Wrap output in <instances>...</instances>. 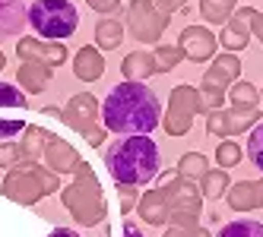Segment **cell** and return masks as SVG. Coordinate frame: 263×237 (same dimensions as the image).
I'll return each mask as SVG.
<instances>
[{
  "label": "cell",
  "instance_id": "obj_14",
  "mask_svg": "<svg viewBox=\"0 0 263 237\" xmlns=\"http://www.w3.org/2000/svg\"><path fill=\"white\" fill-rule=\"evenodd\" d=\"M42 165L48 171H54V174H77L80 165H83V158H80V152L73 149L67 139L51 133L48 142H45V152H42Z\"/></svg>",
  "mask_w": 263,
  "mask_h": 237
},
{
  "label": "cell",
  "instance_id": "obj_12",
  "mask_svg": "<svg viewBox=\"0 0 263 237\" xmlns=\"http://www.w3.org/2000/svg\"><path fill=\"white\" fill-rule=\"evenodd\" d=\"M16 57L20 60H35V63H45L51 70H58L70 60V51L64 41H42V38H16Z\"/></svg>",
  "mask_w": 263,
  "mask_h": 237
},
{
  "label": "cell",
  "instance_id": "obj_3",
  "mask_svg": "<svg viewBox=\"0 0 263 237\" xmlns=\"http://www.w3.org/2000/svg\"><path fill=\"white\" fill-rule=\"evenodd\" d=\"M61 203L73 215V222L83 225V228H96V225L105 222V215H108L105 193H102V184H99L96 171L89 168V161H83L70 184L61 187Z\"/></svg>",
  "mask_w": 263,
  "mask_h": 237
},
{
  "label": "cell",
  "instance_id": "obj_21",
  "mask_svg": "<svg viewBox=\"0 0 263 237\" xmlns=\"http://www.w3.org/2000/svg\"><path fill=\"white\" fill-rule=\"evenodd\" d=\"M92 35H96V48L99 51H115L124 41V26H121V19H115V16H99Z\"/></svg>",
  "mask_w": 263,
  "mask_h": 237
},
{
  "label": "cell",
  "instance_id": "obj_18",
  "mask_svg": "<svg viewBox=\"0 0 263 237\" xmlns=\"http://www.w3.org/2000/svg\"><path fill=\"white\" fill-rule=\"evenodd\" d=\"M29 23L26 0H0V41L16 38Z\"/></svg>",
  "mask_w": 263,
  "mask_h": 237
},
{
  "label": "cell",
  "instance_id": "obj_6",
  "mask_svg": "<svg viewBox=\"0 0 263 237\" xmlns=\"http://www.w3.org/2000/svg\"><path fill=\"white\" fill-rule=\"evenodd\" d=\"M241 76V60L238 54H229L222 51L213 57L210 70L203 73V82L197 85V92L203 98V111H219V107H225V95H229V85H235Z\"/></svg>",
  "mask_w": 263,
  "mask_h": 237
},
{
  "label": "cell",
  "instance_id": "obj_27",
  "mask_svg": "<svg viewBox=\"0 0 263 237\" xmlns=\"http://www.w3.org/2000/svg\"><path fill=\"white\" fill-rule=\"evenodd\" d=\"M153 60H156V73H172V70L184 60V54H181L178 45H156Z\"/></svg>",
  "mask_w": 263,
  "mask_h": 237
},
{
  "label": "cell",
  "instance_id": "obj_13",
  "mask_svg": "<svg viewBox=\"0 0 263 237\" xmlns=\"http://www.w3.org/2000/svg\"><path fill=\"white\" fill-rule=\"evenodd\" d=\"M178 48L184 54V60L203 63V60H213L216 57L219 38H216V32H210L206 26H187L181 32V38H178Z\"/></svg>",
  "mask_w": 263,
  "mask_h": 237
},
{
  "label": "cell",
  "instance_id": "obj_10",
  "mask_svg": "<svg viewBox=\"0 0 263 237\" xmlns=\"http://www.w3.org/2000/svg\"><path fill=\"white\" fill-rule=\"evenodd\" d=\"M168 23H172V16L162 13L153 0H130L127 4V32L143 45H159Z\"/></svg>",
  "mask_w": 263,
  "mask_h": 237
},
{
  "label": "cell",
  "instance_id": "obj_45",
  "mask_svg": "<svg viewBox=\"0 0 263 237\" xmlns=\"http://www.w3.org/2000/svg\"><path fill=\"white\" fill-rule=\"evenodd\" d=\"M260 104H263V89H260Z\"/></svg>",
  "mask_w": 263,
  "mask_h": 237
},
{
  "label": "cell",
  "instance_id": "obj_8",
  "mask_svg": "<svg viewBox=\"0 0 263 237\" xmlns=\"http://www.w3.org/2000/svg\"><path fill=\"white\" fill-rule=\"evenodd\" d=\"M197 114H203V98L197 92V85H175L168 95V107L162 111V126L168 136H187L191 126L197 120Z\"/></svg>",
  "mask_w": 263,
  "mask_h": 237
},
{
  "label": "cell",
  "instance_id": "obj_44",
  "mask_svg": "<svg viewBox=\"0 0 263 237\" xmlns=\"http://www.w3.org/2000/svg\"><path fill=\"white\" fill-rule=\"evenodd\" d=\"M197 237H210V234H206V231H203V228H200V231H197Z\"/></svg>",
  "mask_w": 263,
  "mask_h": 237
},
{
  "label": "cell",
  "instance_id": "obj_4",
  "mask_svg": "<svg viewBox=\"0 0 263 237\" xmlns=\"http://www.w3.org/2000/svg\"><path fill=\"white\" fill-rule=\"evenodd\" d=\"M61 187H64V184H61V174L48 171L42 161H39V165H23V168L7 171L4 184H0V193H4L10 203L35 206V203H42L45 196L58 193Z\"/></svg>",
  "mask_w": 263,
  "mask_h": 237
},
{
  "label": "cell",
  "instance_id": "obj_41",
  "mask_svg": "<svg viewBox=\"0 0 263 237\" xmlns=\"http://www.w3.org/2000/svg\"><path fill=\"white\" fill-rule=\"evenodd\" d=\"M42 114H48V117H61V107H54V104H45V107H42Z\"/></svg>",
  "mask_w": 263,
  "mask_h": 237
},
{
  "label": "cell",
  "instance_id": "obj_43",
  "mask_svg": "<svg viewBox=\"0 0 263 237\" xmlns=\"http://www.w3.org/2000/svg\"><path fill=\"white\" fill-rule=\"evenodd\" d=\"M108 231H111V228H108V222H102V237H108Z\"/></svg>",
  "mask_w": 263,
  "mask_h": 237
},
{
  "label": "cell",
  "instance_id": "obj_20",
  "mask_svg": "<svg viewBox=\"0 0 263 237\" xmlns=\"http://www.w3.org/2000/svg\"><path fill=\"white\" fill-rule=\"evenodd\" d=\"M48 130L39 123H26L23 139H20V149H23V165H39L42 152H45V142H48Z\"/></svg>",
  "mask_w": 263,
  "mask_h": 237
},
{
  "label": "cell",
  "instance_id": "obj_31",
  "mask_svg": "<svg viewBox=\"0 0 263 237\" xmlns=\"http://www.w3.org/2000/svg\"><path fill=\"white\" fill-rule=\"evenodd\" d=\"M26 101H29V95L20 85L0 82V107H26Z\"/></svg>",
  "mask_w": 263,
  "mask_h": 237
},
{
  "label": "cell",
  "instance_id": "obj_23",
  "mask_svg": "<svg viewBox=\"0 0 263 237\" xmlns=\"http://www.w3.org/2000/svg\"><path fill=\"white\" fill-rule=\"evenodd\" d=\"M238 10V0H200V13L210 26H225Z\"/></svg>",
  "mask_w": 263,
  "mask_h": 237
},
{
  "label": "cell",
  "instance_id": "obj_24",
  "mask_svg": "<svg viewBox=\"0 0 263 237\" xmlns=\"http://www.w3.org/2000/svg\"><path fill=\"white\" fill-rule=\"evenodd\" d=\"M175 171L181 177H187V180H200L206 171H210V158H206L203 152H184L178 158V168Z\"/></svg>",
  "mask_w": 263,
  "mask_h": 237
},
{
  "label": "cell",
  "instance_id": "obj_40",
  "mask_svg": "<svg viewBox=\"0 0 263 237\" xmlns=\"http://www.w3.org/2000/svg\"><path fill=\"white\" fill-rule=\"evenodd\" d=\"M45 237H80V234H77V228H51V234H45Z\"/></svg>",
  "mask_w": 263,
  "mask_h": 237
},
{
  "label": "cell",
  "instance_id": "obj_28",
  "mask_svg": "<svg viewBox=\"0 0 263 237\" xmlns=\"http://www.w3.org/2000/svg\"><path fill=\"white\" fill-rule=\"evenodd\" d=\"M241 155H244V149H241L235 139H222V142L216 145V161H219L222 171H229V168L241 165Z\"/></svg>",
  "mask_w": 263,
  "mask_h": 237
},
{
  "label": "cell",
  "instance_id": "obj_30",
  "mask_svg": "<svg viewBox=\"0 0 263 237\" xmlns=\"http://www.w3.org/2000/svg\"><path fill=\"white\" fill-rule=\"evenodd\" d=\"M0 168L4 171H13V168H23V149L20 142H0Z\"/></svg>",
  "mask_w": 263,
  "mask_h": 237
},
{
  "label": "cell",
  "instance_id": "obj_16",
  "mask_svg": "<svg viewBox=\"0 0 263 237\" xmlns=\"http://www.w3.org/2000/svg\"><path fill=\"white\" fill-rule=\"evenodd\" d=\"M51 67L45 63H35V60H23L20 70H16V85L23 89L26 95H42L45 89L51 85Z\"/></svg>",
  "mask_w": 263,
  "mask_h": 237
},
{
  "label": "cell",
  "instance_id": "obj_5",
  "mask_svg": "<svg viewBox=\"0 0 263 237\" xmlns=\"http://www.w3.org/2000/svg\"><path fill=\"white\" fill-rule=\"evenodd\" d=\"M29 26L45 35V41H64L80 29V13L70 0H32Z\"/></svg>",
  "mask_w": 263,
  "mask_h": 237
},
{
  "label": "cell",
  "instance_id": "obj_22",
  "mask_svg": "<svg viewBox=\"0 0 263 237\" xmlns=\"http://www.w3.org/2000/svg\"><path fill=\"white\" fill-rule=\"evenodd\" d=\"M197 187H200V196H203V199H222L225 193H229V187H232L229 171L210 168V171H206V174L197 180Z\"/></svg>",
  "mask_w": 263,
  "mask_h": 237
},
{
  "label": "cell",
  "instance_id": "obj_1",
  "mask_svg": "<svg viewBox=\"0 0 263 237\" xmlns=\"http://www.w3.org/2000/svg\"><path fill=\"white\" fill-rule=\"evenodd\" d=\"M162 123V101L153 85L121 82L102 101V126L118 136H149Z\"/></svg>",
  "mask_w": 263,
  "mask_h": 237
},
{
  "label": "cell",
  "instance_id": "obj_35",
  "mask_svg": "<svg viewBox=\"0 0 263 237\" xmlns=\"http://www.w3.org/2000/svg\"><path fill=\"white\" fill-rule=\"evenodd\" d=\"M26 130V120H0V136H16Z\"/></svg>",
  "mask_w": 263,
  "mask_h": 237
},
{
  "label": "cell",
  "instance_id": "obj_34",
  "mask_svg": "<svg viewBox=\"0 0 263 237\" xmlns=\"http://www.w3.org/2000/svg\"><path fill=\"white\" fill-rule=\"evenodd\" d=\"M153 4H156L162 13H168V16H172V13H187V10H184L187 0H153Z\"/></svg>",
  "mask_w": 263,
  "mask_h": 237
},
{
  "label": "cell",
  "instance_id": "obj_42",
  "mask_svg": "<svg viewBox=\"0 0 263 237\" xmlns=\"http://www.w3.org/2000/svg\"><path fill=\"white\" fill-rule=\"evenodd\" d=\"M4 67H7V54L0 51V73H4Z\"/></svg>",
  "mask_w": 263,
  "mask_h": 237
},
{
  "label": "cell",
  "instance_id": "obj_33",
  "mask_svg": "<svg viewBox=\"0 0 263 237\" xmlns=\"http://www.w3.org/2000/svg\"><path fill=\"white\" fill-rule=\"evenodd\" d=\"M86 4H89V10H96L99 16H111V13H121L124 10L121 0H86Z\"/></svg>",
  "mask_w": 263,
  "mask_h": 237
},
{
  "label": "cell",
  "instance_id": "obj_9",
  "mask_svg": "<svg viewBox=\"0 0 263 237\" xmlns=\"http://www.w3.org/2000/svg\"><path fill=\"white\" fill-rule=\"evenodd\" d=\"M175 196H178V171L159 174V184L149 190V193H140V203H137L140 222L153 225V228L168 225L172 209H175Z\"/></svg>",
  "mask_w": 263,
  "mask_h": 237
},
{
  "label": "cell",
  "instance_id": "obj_17",
  "mask_svg": "<svg viewBox=\"0 0 263 237\" xmlns=\"http://www.w3.org/2000/svg\"><path fill=\"white\" fill-rule=\"evenodd\" d=\"M73 76L80 82H96L105 76V57L96 45H86L77 51V57H73Z\"/></svg>",
  "mask_w": 263,
  "mask_h": 237
},
{
  "label": "cell",
  "instance_id": "obj_29",
  "mask_svg": "<svg viewBox=\"0 0 263 237\" xmlns=\"http://www.w3.org/2000/svg\"><path fill=\"white\" fill-rule=\"evenodd\" d=\"M248 133H251V136H248V158L254 161L260 171H263V120H260V123H254Z\"/></svg>",
  "mask_w": 263,
  "mask_h": 237
},
{
  "label": "cell",
  "instance_id": "obj_38",
  "mask_svg": "<svg viewBox=\"0 0 263 237\" xmlns=\"http://www.w3.org/2000/svg\"><path fill=\"white\" fill-rule=\"evenodd\" d=\"M251 35H257V41L263 45V13L260 10L251 13Z\"/></svg>",
  "mask_w": 263,
  "mask_h": 237
},
{
  "label": "cell",
  "instance_id": "obj_39",
  "mask_svg": "<svg viewBox=\"0 0 263 237\" xmlns=\"http://www.w3.org/2000/svg\"><path fill=\"white\" fill-rule=\"evenodd\" d=\"M124 237H146V234L140 231V225H137V222H130V218H124Z\"/></svg>",
  "mask_w": 263,
  "mask_h": 237
},
{
  "label": "cell",
  "instance_id": "obj_25",
  "mask_svg": "<svg viewBox=\"0 0 263 237\" xmlns=\"http://www.w3.org/2000/svg\"><path fill=\"white\" fill-rule=\"evenodd\" d=\"M229 104L232 107H260V92H257V85L254 82H244V79H238L232 89H229Z\"/></svg>",
  "mask_w": 263,
  "mask_h": 237
},
{
  "label": "cell",
  "instance_id": "obj_32",
  "mask_svg": "<svg viewBox=\"0 0 263 237\" xmlns=\"http://www.w3.org/2000/svg\"><path fill=\"white\" fill-rule=\"evenodd\" d=\"M118 203H121V212H137V203H140V187H118Z\"/></svg>",
  "mask_w": 263,
  "mask_h": 237
},
{
  "label": "cell",
  "instance_id": "obj_7",
  "mask_svg": "<svg viewBox=\"0 0 263 237\" xmlns=\"http://www.w3.org/2000/svg\"><path fill=\"white\" fill-rule=\"evenodd\" d=\"M99 114H102V104L92 92H80L67 101V107H61V120L70 126V130H77L80 136H86L89 145H96L102 149L105 142V126H99Z\"/></svg>",
  "mask_w": 263,
  "mask_h": 237
},
{
  "label": "cell",
  "instance_id": "obj_15",
  "mask_svg": "<svg viewBox=\"0 0 263 237\" xmlns=\"http://www.w3.org/2000/svg\"><path fill=\"white\" fill-rule=\"evenodd\" d=\"M251 13H254V7H238L232 13V19L222 26V32L216 35L222 51L238 54V51H244L251 45Z\"/></svg>",
  "mask_w": 263,
  "mask_h": 237
},
{
  "label": "cell",
  "instance_id": "obj_36",
  "mask_svg": "<svg viewBox=\"0 0 263 237\" xmlns=\"http://www.w3.org/2000/svg\"><path fill=\"white\" fill-rule=\"evenodd\" d=\"M251 209H263V180H251Z\"/></svg>",
  "mask_w": 263,
  "mask_h": 237
},
{
  "label": "cell",
  "instance_id": "obj_11",
  "mask_svg": "<svg viewBox=\"0 0 263 237\" xmlns=\"http://www.w3.org/2000/svg\"><path fill=\"white\" fill-rule=\"evenodd\" d=\"M260 107H232L229 111L219 107V111H210L206 114V133L210 136H219V139H232V136H241L248 133L254 123H260Z\"/></svg>",
  "mask_w": 263,
  "mask_h": 237
},
{
  "label": "cell",
  "instance_id": "obj_2",
  "mask_svg": "<svg viewBox=\"0 0 263 237\" xmlns=\"http://www.w3.org/2000/svg\"><path fill=\"white\" fill-rule=\"evenodd\" d=\"M105 168L118 187H146L162 174V152L153 136H121L105 149Z\"/></svg>",
  "mask_w": 263,
  "mask_h": 237
},
{
  "label": "cell",
  "instance_id": "obj_26",
  "mask_svg": "<svg viewBox=\"0 0 263 237\" xmlns=\"http://www.w3.org/2000/svg\"><path fill=\"white\" fill-rule=\"evenodd\" d=\"M216 237H263V222H257V218H235V222L222 225Z\"/></svg>",
  "mask_w": 263,
  "mask_h": 237
},
{
  "label": "cell",
  "instance_id": "obj_19",
  "mask_svg": "<svg viewBox=\"0 0 263 237\" xmlns=\"http://www.w3.org/2000/svg\"><path fill=\"white\" fill-rule=\"evenodd\" d=\"M121 76H124V82H146L149 76H156L153 51H130L121 60Z\"/></svg>",
  "mask_w": 263,
  "mask_h": 237
},
{
  "label": "cell",
  "instance_id": "obj_37",
  "mask_svg": "<svg viewBox=\"0 0 263 237\" xmlns=\"http://www.w3.org/2000/svg\"><path fill=\"white\" fill-rule=\"evenodd\" d=\"M197 231H200V225H197V228H178V225H168V231H165L162 237H197Z\"/></svg>",
  "mask_w": 263,
  "mask_h": 237
}]
</instances>
